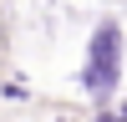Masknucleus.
<instances>
[{
  "label": "nucleus",
  "instance_id": "nucleus-1",
  "mask_svg": "<svg viewBox=\"0 0 127 122\" xmlns=\"http://www.w3.org/2000/svg\"><path fill=\"white\" fill-rule=\"evenodd\" d=\"M112 76H117V30H97V46H92V61H87V87L92 92H107Z\"/></svg>",
  "mask_w": 127,
  "mask_h": 122
}]
</instances>
